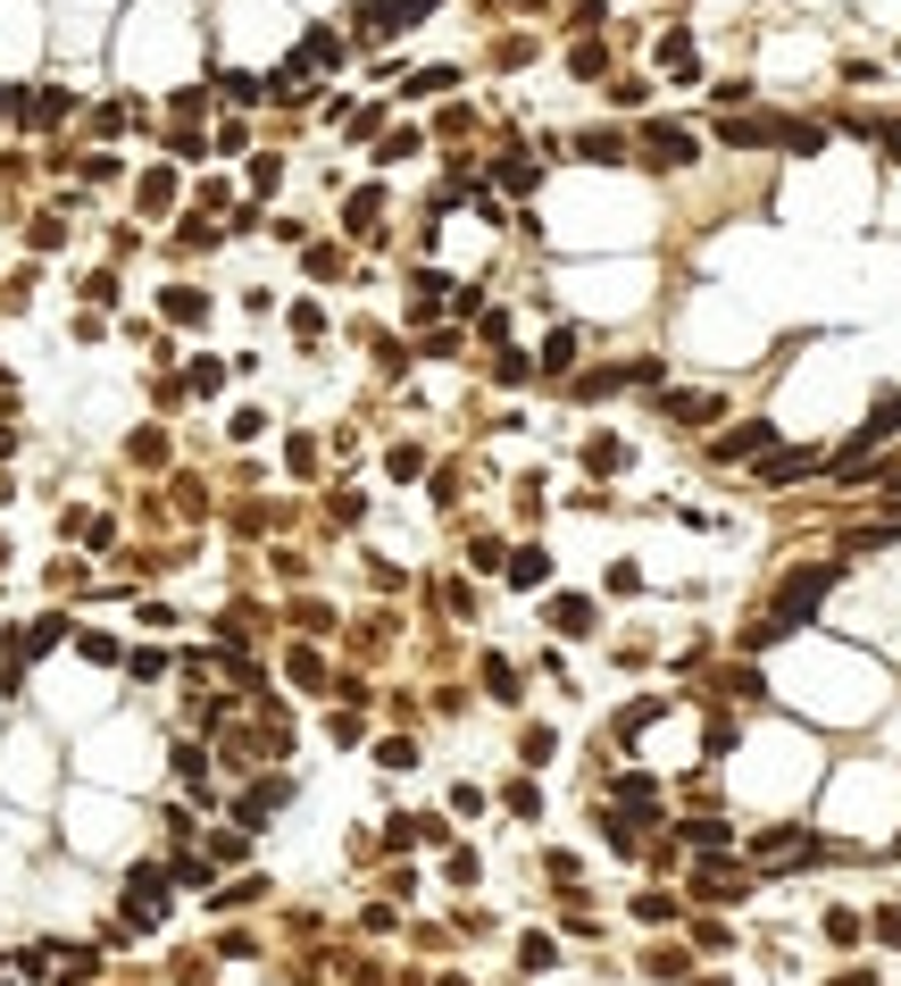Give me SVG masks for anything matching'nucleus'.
<instances>
[{
	"mask_svg": "<svg viewBox=\"0 0 901 986\" xmlns=\"http://www.w3.org/2000/svg\"><path fill=\"white\" fill-rule=\"evenodd\" d=\"M526 377H534V360H526L518 343H501V360H492V385H526Z\"/></svg>",
	"mask_w": 901,
	"mask_h": 986,
	"instance_id": "24",
	"label": "nucleus"
},
{
	"mask_svg": "<svg viewBox=\"0 0 901 986\" xmlns=\"http://www.w3.org/2000/svg\"><path fill=\"white\" fill-rule=\"evenodd\" d=\"M485 694H492V702H518V661L485 652Z\"/></svg>",
	"mask_w": 901,
	"mask_h": 986,
	"instance_id": "20",
	"label": "nucleus"
},
{
	"mask_svg": "<svg viewBox=\"0 0 901 986\" xmlns=\"http://www.w3.org/2000/svg\"><path fill=\"white\" fill-rule=\"evenodd\" d=\"M685 986H727V978H685Z\"/></svg>",
	"mask_w": 901,
	"mask_h": 986,
	"instance_id": "38",
	"label": "nucleus"
},
{
	"mask_svg": "<svg viewBox=\"0 0 901 986\" xmlns=\"http://www.w3.org/2000/svg\"><path fill=\"white\" fill-rule=\"evenodd\" d=\"M626 460H635V452H626V436H593V443H584V469H593V476H618Z\"/></svg>",
	"mask_w": 901,
	"mask_h": 986,
	"instance_id": "11",
	"label": "nucleus"
},
{
	"mask_svg": "<svg viewBox=\"0 0 901 986\" xmlns=\"http://www.w3.org/2000/svg\"><path fill=\"white\" fill-rule=\"evenodd\" d=\"M576 151L610 168V159H626V134H618V126H584V134H576Z\"/></svg>",
	"mask_w": 901,
	"mask_h": 986,
	"instance_id": "13",
	"label": "nucleus"
},
{
	"mask_svg": "<svg viewBox=\"0 0 901 986\" xmlns=\"http://www.w3.org/2000/svg\"><path fill=\"white\" fill-rule=\"evenodd\" d=\"M860 929H868V920H860V911H844V903H835V911H826V936H835V945H860Z\"/></svg>",
	"mask_w": 901,
	"mask_h": 986,
	"instance_id": "26",
	"label": "nucleus"
},
{
	"mask_svg": "<svg viewBox=\"0 0 901 986\" xmlns=\"http://www.w3.org/2000/svg\"><path fill=\"white\" fill-rule=\"evenodd\" d=\"M159 310H168L176 326H201V318H209V302H201V293H192V285H176V293H168V302H159Z\"/></svg>",
	"mask_w": 901,
	"mask_h": 986,
	"instance_id": "22",
	"label": "nucleus"
},
{
	"mask_svg": "<svg viewBox=\"0 0 901 986\" xmlns=\"http://www.w3.org/2000/svg\"><path fill=\"white\" fill-rule=\"evenodd\" d=\"M893 436H901V394H884L877 410H868V427L844 443V452H835V476H860V469H868V452H877V443H893Z\"/></svg>",
	"mask_w": 901,
	"mask_h": 986,
	"instance_id": "3",
	"label": "nucleus"
},
{
	"mask_svg": "<svg viewBox=\"0 0 901 986\" xmlns=\"http://www.w3.org/2000/svg\"><path fill=\"white\" fill-rule=\"evenodd\" d=\"M610 394H626V360L618 368H584V377H576V401H610Z\"/></svg>",
	"mask_w": 901,
	"mask_h": 986,
	"instance_id": "16",
	"label": "nucleus"
},
{
	"mask_svg": "<svg viewBox=\"0 0 901 986\" xmlns=\"http://www.w3.org/2000/svg\"><path fill=\"white\" fill-rule=\"evenodd\" d=\"M126 911H134V929H150V920L168 911V870H134V887H126Z\"/></svg>",
	"mask_w": 901,
	"mask_h": 986,
	"instance_id": "5",
	"label": "nucleus"
},
{
	"mask_svg": "<svg viewBox=\"0 0 901 986\" xmlns=\"http://www.w3.org/2000/svg\"><path fill=\"white\" fill-rule=\"evenodd\" d=\"M375 761H384V769H417V744L393 736V744H375Z\"/></svg>",
	"mask_w": 901,
	"mask_h": 986,
	"instance_id": "30",
	"label": "nucleus"
},
{
	"mask_svg": "<svg viewBox=\"0 0 901 986\" xmlns=\"http://www.w3.org/2000/svg\"><path fill=\"white\" fill-rule=\"evenodd\" d=\"M659 720H668V702H659V694H651V702H626V711H618V744L643 736V727H659Z\"/></svg>",
	"mask_w": 901,
	"mask_h": 986,
	"instance_id": "18",
	"label": "nucleus"
},
{
	"mask_svg": "<svg viewBox=\"0 0 901 986\" xmlns=\"http://www.w3.org/2000/svg\"><path fill=\"white\" fill-rule=\"evenodd\" d=\"M501 577H509V586H543V577H551V552H543V544H518V552L501 560Z\"/></svg>",
	"mask_w": 901,
	"mask_h": 986,
	"instance_id": "9",
	"label": "nucleus"
},
{
	"mask_svg": "<svg viewBox=\"0 0 901 986\" xmlns=\"http://www.w3.org/2000/svg\"><path fill=\"white\" fill-rule=\"evenodd\" d=\"M410 93H459V67H417Z\"/></svg>",
	"mask_w": 901,
	"mask_h": 986,
	"instance_id": "27",
	"label": "nucleus"
},
{
	"mask_svg": "<svg viewBox=\"0 0 901 986\" xmlns=\"http://www.w3.org/2000/svg\"><path fill=\"white\" fill-rule=\"evenodd\" d=\"M868 929H877V945H901V903H884L877 920H868Z\"/></svg>",
	"mask_w": 901,
	"mask_h": 986,
	"instance_id": "35",
	"label": "nucleus"
},
{
	"mask_svg": "<svg viewBox=\"0 0 901 986\" xmlns=\"http://www.w3.org/2000/svg\"><path fill=\"white\" fill-rule=\"evenodd\" d=\"M727 694H734V702H760V669L734 661V669H727Z\"/></svg>",
	"mask_w": 901,
	"mask_h": 986,
	"instance_id": "32",
	"label": "nucleus"
},
{
	"mask_svg": "<svg viewBox=\"0 0 901 986\" xmlns=\"http://www.w3.org/2000/svg\"><path fill=\"white\" fill-rule=\"evenodd\" d=\"M351 234H375V192H351Z\"/></svg>",
	"mask_w": 901,
	"mask_h": 986,
	"instance_id": "36",
	"label": "nucleus"
},
{
	"mask_svg": "<svg viewBox=\"0 0 901 986\" xmlns=\"http://www.w3.org/2000/svg\"><path fill=\"white\" fill-rule=\"evenodd\" d=\"M826 460L818 452H760V485H802V476H818Z\"/></svg>",
	"mask_w": 901,
	"mask_h": 986,
	"instance_id": "7",
	"label": "nucleus"
},
{
	"mask_svg": "<svg viewBox=\"0 0 901 986\" xmlns=\"http://www.w3.org/2000/svg\"><path fill=\"white\" fill-rule=\"evenodd\" d=\"M651 978H659V986H685V978H693V969H685V953L668 945V953H651Z\"/></svg>",
	"mask_w": 901,
	"mask_h": 986,
	"instance_id": "29",
	"label": "nucleus"
},
{
	"mask_svg": "<svg viewBox=\"0 0 901 986\" xmlns=\"http://www.w3.org/2000/svg\"><path fill=\"white\" fill-rule=\"evenodd\" d=\"M835 586H844V560H809V569H793L785 586H776V602H768V627H776V636H802Z\"/></svg>",
	"mask_w": 901,
	"mask_h": 986,
	"instance_id": "1",
	"label": "nucleus"
},
{
	"mask_svg": "<svg viewBox=\"0 0 901 986\" xmlns=\"http://www.w3.org/2000/svg\"><path fill=\"white\" fill-rule=\"evenodd\" d=\"M659 67H668V76H693V34H685V25L659 34Z\"/></svg>",
	"mask_w": 901,
	"mask_h": 986,
	"instance_id": "21",
	"label": "nucleus"
},
{
	"mask_svg": "<svg viewBox=\"0 0 901 986\" xmlns=\"http://www.w3.org/2000/svg\"><path fill=\"white\" fill-rule=\"evenodd\" d=\"M635 159L643 168H693L701 159V143H693V126H676V117H643V134H635Z\"/></svg>",
	"mask_w": 901,
	"mask_h": 986,
	"instance_id": "2",
	"label": "nucleus"
},
{
	"mask_svg": "<svg viewBox=\"0 0 901 986\" xmlns=\"http://www.w3.org/2000/svg\"><path fill=\"white\" fill-rule=\"evenodd\" d=\"M492 176H501L509 192H534V185H543V168H534V159H518V151H509V159H501Z\"/></svg>",
	"mask_w": 901,
	"mask_h": 986,
	"instance_id": "23",
	"label": "nucleus"
},
{
	"mask_svg": "<svg viewBox=\"0 0 901 986\" xmlns=\"http://www.w3.org/2000/svg\"><path fill=\"white\" fill-rule=\"evenodd\" d=\"M718 143H727V151H768V143H776V117H727Z\"/></svg>",
	"mask_w": 901,
	"mask_h": 986,
	"instance_id": "8",
	"label": "nucleus"
},
{
	"mask_svg": "<svg viewBox=\"0 0 901 986\" xmlns=\"http://www.w3.org/2000/svg\"><path fill=\"white\" fill-rule=\"evenodd\" d=\"M635 920H651V929H659V920H676V894H635Z\"/></svg>",
	"mask_w": 901,
	"mask_h": 986,
	"instance_id": "33",
	"label": "nucleus"
},
{
	"mask_svg": "<svg viewBox=\"0 0 901 986\" xmlns=\"http://www.w3.org/2000/svg\"><path fill=\"white\" fill-rule=\"evenodd\" d=\"M576 343H584L576 326H560V335L543 343V360H534V368H551V377H568V368H576Z\"/></svg>",
	"mask_w": 901,
	"mask_h": 986,
	"instance_id": "19",
	"label": "nucleus"
},
{
	"mask_svg": "<svg viewBox=\"0 0 901 986\" xmlns=\"http://www.w3.org/2000/svg\"><path fill=\"white\" fill-rule=\"evenodd\" d=\"M851 134H868V143L901 168V117H851Z\"/></svg>",
	"mask_w": 901,
	"mask_h": 986,
	"instance_id": "15",
	"label": "nucleus"
},
{
	"mask_svg": "<svg viewBox=\"0 0 901 986\" xmlns=\"http://www.w3.org/2000/svg\"><path fill=\"white\" fill-rule=\"evenodd\" d=\"M685 845H693V853H727V845H734V828L701 811V819H685Z\"/></svg>",
	"mask_w": 901,
	"mask_h": 986,
	"instance_id": "12",
	"label": "nucleus"
},
{
	"mask_svg": "<svg viewBox=\"0 0 901 986\" xmlns=\"http://www.w3.org/2000/svg\"><path fill=\"white\" fill-rule=\"evenodd\" d=\"M884 511H901V476H884Z\"/></svg>",
	"mask_w": 901,
	"mask_h": 986,
	"instance_id": "37",
	"label": "nucleus"
},
{
	"mask_svg": "<svg viewBox=\"0 0 901 986\" xmlns=\"http://www.w3.org/2000/svg\"><path fill=\"white\" fill-rule=\"evenodd\" d=\"M760 452H776V427H768V418H743V427H727V436L710 443V460H760Z\"/></svg>",
	"mask_w": 901,
	"mask_h": 986,
	"instance_id": "4",
	"label": "nucleus"
},
{
	"mask_svg": "<svg viewBox=\"0 0 901 986\" xmlns=\"http://www.w3.org/2000/svg\"><path fill=\"white\" fill-rule=\"evenodd\" d=\"M776 143H785V151H826V126H809V117H776Z\"/></svg>",
	"mask_w": 901,
	"mask_h": 986,
	"instance_id": "14",
	"label": "nucleus"
},
{
	"mask_svg": "<svg viewBox=\"0 0 901 986\" xmlns=\"http://www.w3.org/2000/svg\"><path fill=\"white\" fill-rule=\"evenodd\" d=\"M142 201H150V209H168V201H176V176H168V168H150V176H142Z\"/></svg>",
	"mask_w": 901,
	"mask_h": 986,
	"instance_id": "31",
	"label": "nucleus"
},
{
	"mask_svg": "<svg viewBox=\"0 0 901 986\" xmlns=\"http://www.w3.org/2000/svg\"><path fill=\"white\" fill-rule=\"evenodd\" d=\"M626 385H643V394H651V385H668V360H651V352H643V360H626Z\"/></svg>",
	"mask_w": 901,
	"mask_h": 986,
	"instance_id": "28",
	"label": "nucleus"
},
{
	"mask_svg": "<svg viewBox=\"0 0 901 986\" xmlns=\"http://www.w3.org/2000/svg\"><path fill=\"white\" fill-rule=\"evenodd\" d=\"M451 310L459 318H485V285H451Z\"/></svg>",
	"mask_w": 901,
	"mask_h": 986,
	"instance_id": "34",
	"label": "nucleus"
},
{
	"mask_svg": "<svg viewBox=\"0 0 901 986\" xmlns=\"http://www.w3.org/2000/svg\"><path fill=\"white\" fill-rule=\"evenodd\" d=\"M659 410H668L676 427H701V418H718V394H668Z\"/></svg>",
	"mask_w": 901,
	"mask_h": 986,
	"instance_id": "17",
	"label": "nucleus"
},
{
	"mask_svg": "<svg viewBox=\"0 0 901 986\" xmlns=\"http://www.w3.org/2000/svg\"><path fill=\"white\" fill-rule=\"evenodd\" d=\"M518 969H526V978H543V969H560V945H551L543 929H526V936H518Z\"/></svg>",
	"mask_w": 901,
	"mask_h": 986,
	"instance_id": "10",
	"label": "nucleus"
},
{
	"mask_svg": "<svg viewBox=\"0 0 901 986\" xmlns=\"http://www.w3.org/2000/svg\"><path fill=\"white\" fill-rule=\"evenodd\" d=\"M618 803H626V811H651V803H659V778H635V769H626V778H618Z\"/></svg>",
	"mask_w": 901,
	"mask_h": 986,
	"instance_id": "25",
	"label": "nucleus"
},
{
	"mask_svg": "<svg viewBox=\"0 0 901 986\" xmlns=\"http://www.w3.org/2000/svg\"><path fill=\"white\" fill-rule=\"evenodd\" d=\"M543 619H551V636H593V619H601V610L584 602V594H551V602H543Z\"/></svg>",
	"mask_w": 901,
	"mask_h": 986,
	"instance_id": "6",
	"label": "nucleus"
}]
</instances>
